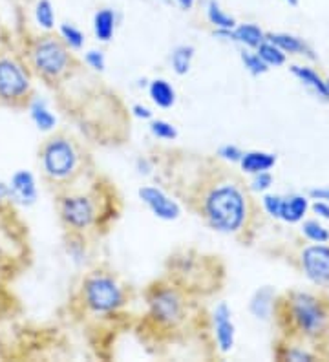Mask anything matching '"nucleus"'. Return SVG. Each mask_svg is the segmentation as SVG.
<instances>
[{
  "label": "nucleus",
  "mask_w": 329,
  "mask_h": 362,
  "mask_svg": "<svg viewBox=\"0 0 329 362\" xmlns=\"http://www.w3.org/2000/svg\"><path fill=\"white\" fill-rule=\"evenodd\" d=\"M150 132L156 137H159V139H165V141H172V139L178 137V130H175L171 123L161 119L150 123Z\"/></svg>",
  "instance_id": "29"
},
{
  "label": "nucleus",
  "mask_w": 329,
  "mask_h": 362,
  "mask_svg": "<svg viewBox=\"0 0 329 362\" xmlns=\"http://www.w3.org/2000/svg\"><path fill=\"white\" fill-rule=\"evenodd\" d=\"M256 53H258L260 59L267 66H282L285 62V53L280 48H277L272 42H269V40H263L262 45L256 48Z\"/></svg>",
  "instance_id": "25"
},
{
  "label": "nucleus",
  "mask_w": 329,
  "mask_h": 362,
  "mask_svg": "<svg viewBox=\"0 0 329 362\" xmlns=\"http://www.w3.org/2000/svg\"><path fill=\"white\" fill-rule=\"evenodd\" d=\"M175 2H178V6H180L181 9H185V11L192 9L194 4H196V0H175Z\"/></svg>",
  "instance_id": "40"
},
{
  "label": "nucleus",
  "mask_w": 329,
  "mask_h": 362,
  "mask_svg": "<svg viewBox=\"0 0 329 362\" xmlns=\"http://www.w3.org/2000/svg\"><path fill=\"white\" fill-rule=\"evenodd\" d=\"M277 163V156L269 154V152H247L241 156L240 165L243 168V173L249 174H258V173H267L275 167Z\"/></svg>",
  "instance_id": "14"
},
{
  "label": "nucleus",
  "mask_w": 329,
  "mask_h": 362,
  "mask_svg": "<svg viewBox=\"0 0 329 362\" xmlns=\"http://www.w3.org/2000/svg\"><path fill=\"white\" fill-rule=\"evenodd\" d=\"M28 112H30V117L31 121H33V124H35L40 132H52V130L55 129L57 117L53 115V112L50 110L48 103L44 101V99H31L30 105H28Z\"/></svg>",
  "instance_id": "13"
},
{
  "label": "nucleus",
  "mask_w": 329,
  "mask_h": 362,
  "mask_svg": "<svg viewBox=\"0 0 329 362\" xmlns=\"http://www.w3.org/2000/svg\"><path fill=\"white\" fill-rule=\"evenodd\" d=\"M8 202H11V192H9V185L6 181H0V207H4Z\"/></svg>",
  "instance_id": "34"
},
{
  "label": "nucleus",
  "mask_w": 329,
  "mask_h": 362,
  "mask_svg": "<svg viewBox=\"0 0 329 362\" xmlns=\"http://www.w3.org/2000/svg\"><path fill=\"white\" fill-rule=\"evenodd\" d=\"M137 170H139L141 174H143V173L149 174L150 173L149 161H146V159H137Z\"/></svg>",
  "instance_id": "39"
},
{
  "label": "nucleus",
  "mask_w": 329,
  "mask_h": 362,
  "mask_svg": "<svg viewBox=\"0 0 329 362\" xmlns=\"http://www.w3.org/2000/svg\"><path fill=\"white\" fill-rule=\"evenodd\" d=\"M40 163L44 174L52 180H64L75 170L77 152L64 137H53L40 152Z\"/></svg>",
  "instance_id": "4"
},
{
  "label": "nucleus",
  "mask_w": 329,
  "mask_h": 362,
  "mask_svg": "<svg viewBox=\"0 0 329 362\" xmlns=\"http://www.w3.org/2000/svg\"><path fill=\"white\" fill-rule=\"evenodd\" d=\"M234 42H241L247 48H258L265 40V33L256 24H236L233 30Z\"/></svg>",
  "instance_id": "17"
},
{
  "label": "nucleus",
  "mask_w": 329,
  "mask_h": 362,
  "mask_svg": "<svg viewBox=\"0 0 329 362\" xmlns=\"http://www.w3.org/2000/svg\"><path fill=\"white\" fill-rule=\"evenodd\" d=\"M137 194H139L141 202H143L156 216L161 218V220L171 221L175 220V218H180V205L175 204L171 196L165 194V192H163L161 189H158V187H141Z\"/></svg>",
  "instance_id": "7"
},
{
  "label": "nucleus",
  "mask_w": 329,
  "mask_h": 362,
  "mask_svg": "<svg viewBox=\"0 0 329 362\" xmlns=\"http://www.w3.org/2000/svg\"><path fill=\"white\" fill-rule=\"evenodd\" d=\"M265 40L272 42L284 53H306L307 57H315L313 49L300 37L289 35V33H269V35H265Z\"/></svg>",
  "instance_id": "15"
},
{
  "label": "nucleus",
  "mask_w": 329,
  "mask_h": 362,
  "mask_svg": "<svg viewBox=\"0 0 329 362\" xmlns=\"http://www.w3.org/2000/svg\"><path fill=\"white\" fill-rule=\"evenodd\" d=\"M289 361H296V362H302V361H311V355L309 354H304V351H299V349H293V351H289Z\"/></svg>",
  "instance_id": "37"
},
{
  "label": "nucleus",
  "mask_w": 329,
  "mask_h": 362,
  "mask_svg": "<svg viewBox=\"0 0 329 362\" xmlns=\"http://www.w3.org/2000/svg\"><path fill=\"white\" fill-rule=\"evenodd\" d=\"M218 156L221 159H225V161H231V163H240V159H241V156H243V152H241L240 148L234 145H225L219 148Z\"/></svg>",
  "instance_id": "32"
},
{
  "label": "nucleus",
  "mask_w": 329,
  "mask_h": 362,
  "mask_svg": "<svg viewBox=\"0 0 329 362\" xmlns=\"http://www.w3.org/2000/svg\"><path fill=\"white\" fill-rule=\"evenodd\" d=\"M313 211H315L316 214H321L322 218H325V220H329V204H324V202H316V204L313 205Z\"/></svg>",
  "instance_id": "36"
},
{
  "label": "nucleus",
  "mask_w": 329,
  "mask_h": 362,
  "mask_svg": "<svg viewBox=\"0 0 329 362\" xmlns=\"http://www.w3.org/2000/svg\"><path fill=\"white\" fill-rule=\"evenodd\" d=\"M31 66L35 68L39 76L46 79H57L66 71L70 64V55L62 40L53 37H42L35 40L30 49Z\"/></svg>",
  "instance_id": "2"
},
{
  "label": "nucleus",
  "mask_w": 329,
  "mask_h": 362,
  "mask_svg": "<svg viewBox=\"0 0 329 362\" xmlns=\"http://www.w3.org/2000/svg\"><path fill=\"white\" fill-rule=\"evenodd\" d=\"M233 315L229 310L227 304L218 305L214 310V329H216V342H218L219 349L227 354L234 346V324H233Z\"/></svg>",
  "instance_id": "12"
},
{
  "label": "nucleus",
  "mask_w": 329,
  "mask_h": 362,
  "mask_svg": "<svg viewBox=\"0 0 329 362\" xmlns=\"http://www.w3.org/2000/svg\"><path fill=\"white\" fill-rule=\"evenodd\" d=\"M62 220L71 226L74 229H84L93 221L96 211H93L92 202L84 196H71L64 198L61 204Z\"/></svg>",
  "instance_id": "8"
},
{
  "label": "nucleus",
  "mask_w": 329,
  "mask_h": 362,
  "mask_svg": "<svg viewBox=\"0 0 329 362\" xmlns=\"http://www.w3.org/2000/svg\"><path fill=\"white\" fill-rule=\"evenodd\" d=\"M207 18H209V23L216 30H234V26H236L234 17L225 13L218 0H209V4H207Z\"/></svg>",
  "instance_id": "21"
},
{
  "label": "nucleus",
  "mask_w": 329,
  "mask_h": 362,
  "mask_svg": "<svg viewBox=\"0 0 329 362\" xmlns=\"http://www.w3.org/2000/svg\"><path fill=\"white\" fill-rule=\"evenodd\" d=\"M272 296H275V293H272L271 287H263V289L256 291V295L250 300V313L256 318H267L271 313Z\"/></svg>",
  "instance_id": "23"
},
{
  "label": "nucleus",
  "mask_w": 329,
  "mask_h": 362,
  "mask_svg": "<svg viewBox=\"0 0 329 362\" xmlns=\"http://www.w3.org/2000/svg\"><path fill=\"white\" fill-rule=\"evenodd\" d=\"M132 112H134V115L139 117V119H150V117H152V112L143 105H136L134 108H132Z\"/></svg>",
  "instance_id": "35"
},
{
  "label": "nucleus",
  "mask_w": 329,
  "mask_h": 362,
  "mask_svg": "<svg viewBox=\"0 0 329 362\" xmlns=\"http://www.w3.org/2000/svg\"><path fill=\"white\" fill-rule=\"evenodd\" d=\"M150 99H152L159 108H171L175 103V92L171 86V83L165 79H156L149 86Z\"/></svg>",
  "instance_id": "20"
},
{
  "label": "nucleus",
  "mask_w": 329,
  "mask_h": 362,
  "mask_svg": "<svg viewBox=\"0 0 329 362\" xmlns=\"http://www.w3.org/2000/svg\"><path fill=\"white\" fill-rule=\"evenodd\" d=\"M31 92V79L21 61L9 55L0 57V101L17 105Z\"/></svg>",
  "instance_id": "3"
},
{
  "label": "nucleus",
  "mask_w": 329,
  "mask_h": 362,
  "mask_svg": "<svg viewBox=\"0 0 329 362\" xmlns=\"http://www.w3.org/2000/svg\"><path fill=\"white\" fill-rule=\"evenodd\" d=\"M293 311L299 326L302 327L304 332L309 333V335L318 333L322 329V326H324V311H322L321 304H318L311 295L294 296Z\"/></svg>",
  "instance_id": "6"
},
{
  "label": "nucleus",
  "mask_w": 329,
  "mask_h": 362,
  "mask_svg": "<svg viewBox=\"0 0 329 362\" xmlns=\"http://www.w3.org/2000/svg\"><path fill=\"white\" fill-rule=\"evenodd\" d=\"M325 83H328V95H329V81H325Z\"/></svg>",
  "instance_id": "42"
},
{
  "label": "nucleus",
  "mask_w": 329,
  "mask_h": 362,
  "mask_svg": "<svg viewBox=\"0 0 329 362\" xmlns=\"http://www.w3.org/2000/svg\"><path fill=\"white\" fill-rule=\"evenodd\" d=\"M115 31V13L114 9L103 8L93 15V33L101 42H108Z\"/></svg>",
  "instance_id": "16"
},
{
  "label": "nucleus",
  "mask_w": 329,
  "mask_h": 362,
  "mask_svg": "<svg viewBox=\"0 0 329 362\" xmlns=\"http://www.w3.org/2000/svg\"><path fill=\"white\" fill-rule=\"evenodd\" d=\"M282 202H284V198H282V196L269 194L263 198V207H265V211H267L272 218H280Z\"/></svg>",
  "instance_id": "30"
},
{
  "label": "nucleus",
  "mask_w": 329,
  "mask_h": 362,
  "mask_svg": "<svg viewBox=\"0 0 329 362\" xmlns=\"http://www.w3.org/2000/svg\"><path fill=\"white\" fill-rule=\"evenodd\" d=\"M33 18L40 30H53L55 28V9L50 0H37L33 8Z\"/></svg>",
  "instance_id": "22"
},
{
  "label": "nucleus",
  "mask_w": 329,
  "mask_h": 362,
  "mask_svg": "<svg viewBox=\"0 0 329 362\" xmlns=\"http://www.w3.org/2000/svg\"><path fill=\"white\" fill-rule=\"evenodd\" d=\"M311 196L316 199H325L329 204V189H315L311 190Z\"/></svg>",
  "instance_id": "38"
},
{
  "label": "nucleus",
  "mask_w": 329,
  "mask_h": 362,
  "mask_svg": "<svg viewBox=\"0 0 329 362\" xmlns=\"http://www.w3.org/2000/svg\"><path fill=\"white\" fill-rule=\"evenodd\" d=\"M241 61H243L246 68L253 74V76H260V74H265V71L269 70V66L260 59L258 53L243 52L241 53Z\"/></svg>",
  "instance_id": "28"
},
{
  "label": "nucleus",
  "mask_w": 329,
  "mask_h": 362,
  "mask_svg": "<svg viewBox=\"0 0 329 362\" xmlns=\"http://www.w3.org/2000/svg\"><path fill=\"white\" fill-rule=\"evenodd\" d=\"M150 308H152V315L158 318L159 322L174 324L181 318L180 296L171 289H163V291L156 293L150 300Z\"/></svg>",
  "instance_id": "11"
},
{
  "label": "nucleus",
  "mask_w": 329,
  "mask_h": 362,
  "mask_svg": "<svg viewBox=\"0 0 329 362\" xmlns=\"http://www.w3.org/2000/svg\"><path fill=\"white\" fill-rule=\"evenodd\" d=\"M59 33H61V39L64 42V46L71 49H81L84 46V35L79 28H75L74 24L64 23L59 28Z\"/></svg>",
  "instance_id": "26"
},
{
  "label": "nucleus",
  "mask_w": 329,
  "mask_h": 362,
  "mask_svg": "<svg viewBox=\"0 0 329 362\" xmlns=\"http://www.w3.org/2000/svg\"><path fill=\"white\" fill-rule=\"evenodd\" d=\"M289 6H299V0H285Z\"/></svg>",
  "instance_id": "41"
},
{
  "label": "nucleus",
  "mask_w": 329,
  "mask_h": 362,
  "mask_svg": "<svg viewBox=\"0 0 329 362\" xmlns=\"http://www.w3.org/2000/svg\"><path fill=\"white\" fill-rule=\"evenodd\" d=\"M307 199L304 196H291V198H284L282 202V212L280 220L289 221V223H296L304 218V214L307 212Z\"/></svg>",
  "instance_id": "19"
},
{
  "label": "nucleus",
  "mask_w": 329,
  "mask_h": 362,
  "mask_svg": "<svg viewBox=\"0 0 329 362\" xmlns=\"http://www.w3.org/2000/svg\"><path fill=\"white\" fill-rule=\"evenodd\" d=\"M84 298L96 313H108L123 304V291L108 276H92L84 284Z\"/></svg>",
  "instance_id": "5"
},
{
  "label": "nucleus",
  "mask_w": 329,
  "mask_h": 362,
  "mask_svg": "<svg viewBox=\"0 0 329 362\" xmlns=\"http://www.w3.org/2000/svg\"><path fill=\"white\" fill-rule=\"evenodd\" d=\"M84 61L88 62V66L93 68V70L97 71H103L106 66L105 55H103V52H97V49H90V52L84 55Z\"/></svg>",
  "instance_id": "31"
},
{
  "label": "nucleus",
  "mask_w": 329,
  "mask_h": 362,
  "mask_svg": "<svg viewBox=\"0 0 329 362\" xmlns=\"http://www.w3.org/2000/svg\"><path fill=\"white\" fill-rule=\"evenodd\" d=\"M291 71H293L294 77H299L306 86H309L313 92L318 93L322 99H329L328 83H325V81L322 79L315 70H311V68H307V66H293L291 68Z\"/></svg>",
  "instance_id": "18"
},
{
  "label": "nucleus",
  "mask_w": 329,
  "mask_h": 362,
  "mask_svg": "<svg viewBox=\"0 0 329 362\" xmlns=\"http://www.w3.org/2000/svg\"><path fill=\"white\" fill-rule=\"evenodd\" d=\"M272 185V176L267 173H258L255 174V180H253V189L256 192H263V190H267L269 187Z\"/></svg>",
  "instance_id": "33"
},
{
  "label": "nucleus",
  "mask_w": 329,
  "mask_h": 362,
  "mask_svg": "<svg viewBox=\"0 0 329 362\" xmlns=\"http://www.w3.org/2000/svg\"><path fill=\"white\" fill-rule=\"evenodd\" d=\"M302 265L306 274L316 284H329V247L313 245L302 255Z\"/></svg>",
  "instance_id": "10"
},
{
  "label": "nucleus",
  "mask_w": 329,
  "mask_h": 362,
  "mask_svg": "<svg viewBox=\"0 0 329 362\" xmlns=\"http://www.w3.org/2000/svg\"><path fill=\"white\" fill-rule=\"evenodd\" d=\"M194 57V48L192 46H178V48L172 52L171 62L172 68L178 76H185L187 71L190 70V62Z\"/></svg>",
  "instance_id": "24"
},
{
  "label": "nucleus",
  "mask_w": 329,
  "mask_h": 362,
  "mask_svg": "<svg viewBox=\"0 0 329 362\" xmlns=\"http://www.w3.org/2000/svg\"><path fill=\"white\" fill-rule=\"evenodd\" d=\"M302 233L306 234L307 238L311 240V242H316V243H325L329 240V233L328 229H325L324 226H321L318 221H306L302 227Z\"/></svg>",
  "instance_id": "27"
},
{
  "label": "nucleus",
  "mask_w": 329,
  "mask_h": 362,
  "mask_svg": "<svg viewBox=\"0 0 329 362\" xmlns=\"http://www.w3.org/2000/svg\"><path fill=\"white\" fill-rule=\"evenodd\" d=\"M207 221L219 233H234L246 220V199L234 185H221L212 189L203 204Z\"/></svg>",
  "instance_id": "1"
},
{
  "label": "nucleus",
  "mask_w": 329,
  "mask_h": 362,
  "mask_svg": "<svg viewBox=\"0 0 329 362\" xmlns=\"http://www.w3.org/2000/svg\"><path fill=\"white\" fill-rule=\"evenodd\" d=\"M9 192H11V202L22 205V207H30L39 198V189H37L35 176L26 170V168H18L15 170L11 180L8 181Z\"/></svg>",
  "instance_id": "9"
}]
</instances>
